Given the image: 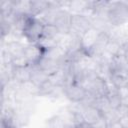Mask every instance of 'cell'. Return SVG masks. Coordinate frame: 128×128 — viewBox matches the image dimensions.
Wrapping results in <instances>:
<instances>
[{"label":"cell","instance_id":"12","mask_svg":"<svg viewBox=\"0 0 128 128\" xmlns=\"http://www.w3.org/2000/svg\"><path fill=\"white\" fill-rule=\"evenodd\" d=\"M25 47H26V45L22 44L20 41L12 40L10 42H7L6 49H4V51H6L11 56V58L13 60L14 58H18V57L24 56Z\"/></svg>","mask_w":128,"mask_h":128},{"label":"cell","instance_id":"17","mask_svg":"<svg viewBox=\"0 0 128 128\" xmlns=\"http://www.w3.org/2000/svg\"><path fill=\"white\" fill-rule=\"evenodd\" d=\"M73 128H93V126L85 121H81V122L77 123L76 125H74Z\"/></svg>","mask_w":128,"mask_h":128},{"label":"cell","instance_id":"10","mask_svg":"<svg viewBox=\"0 0 128 128\" xmlns=\"http://www.w3.org/2000/svg\"><path fill=\"white\" fill-rule=\"evenodd\" d=\"M108 81L115 89H120L128 86V72L113 71L110 72Z\"/></svg>","mask_w":128,"mask_h":128},{"label":"cell","instance_id":"18","mask_svg":"<svg viewBox=\"0 0 128 128\" xmlns=\"http://www.w3.org/2000/svg\"><path fill=\"white\" fill-rule=\"evenodd\" d=\"M119 122H120V124L122 125L123 128H128V114L120 117Z\"/></svg>","mask_w":128,"mask_h":128},{"label":"cell","instance_id":"7","mask_svg":"<svg viewBox=\"0 0 128 128\" xmlns=\"http://www.w3.org/2000/svg\"><path fill=\"white\" fill-rule=\"evenodd\" d=\"M81 108L79 110L82 120L93 125L99 119L103 117V112L93 104H80Z\"/></svg>","mask_w":128,"mask_h":128},{"label":"cell","instance_id":"8","mask_svg":"<svg viewBox=\"0 0 128 128\" xmlns=\"http://www.w3.org/2000/svg\"><path fill=\"white\" fill-rule=\"evenodd\" d=\"M100 34H101V32H99L98 30H96L95 28L92 27L89 31H87V32L81 37V41H82V50H83V52H84L87 56H90L91 49H92L93 46L95 45V43H96V41L98 40Z\"/></svg>","mask_w":128,"mask_h":128},{"label":"cell","instance_id":"20","mask_svg":"<svg viewBox=\"0 0 128 128\" xmlns=\"http://www.w3.org/2000/svg\"><path fill=\"white\" fill-rule=\"evenodd\" d=\"M123 55H124V58H125L126 62L128 63V46L125 48V50H124V52H123Z\"/></svg>","mask_w":128,"mask_h":128},{"label":"cell","instance_id":"1","mask_svg":"<svg viewBox=\"0 0 128 128\" xmlns=\"http://www.w3.org/2000/svg\"><path fill=\"white\" fill-rule=\"evenodd\" d=\"M45 23L38 17L28 14L25 18L22 27V36L28 41L29 44H37L42 39Z\"/></svg>","mask_w":128,"mask_h":128},{"label":"cell","instance_id":"5","mask_svg":"<svg viewBox=\"0 0 128 128\" xmlns=\"http://www.w3.org/2000/svg\"><path fill=\"white\" fill-rule=\"evenodd\" d=\"M71 19L72 14L67 9L59 8L54 15L52 24L58 29L61 34H69L71 30Z\"/></svg>","mask_w":128,"mask_h":128},{"label":"cell","instance_id":"16","mask_svg":"<svg viewBox=\"0 0 128 128\" xmlns=\"http://www.w3.org/2000/svg\"><path fill=\"white\" fill-rule=\"evenodd\" d=\"M92 126H93V128H108V123H107L106 119H105L104 116H103L101 119H99V120H98L95 124H93Z\"/></svg>","mask_w":128,"mask_h":128},{"label":"cell","instance_id":"13","mask_svg":"<svg viewBox=\"0 0 128 128\" xmlns=\"http://www.w3.org/2000/svg\"><path fill=\"white\" fill-rule=\"evenodd\" d=\"M109 69L110 72L113 71H121V72H128V63L126 62L124 55L119 54L111 58L109 62Z\"/></svg>","mask_w":128,"mask_h":128},{"label":"cell","instance_id":"11","mask_svg":"<svg viewBox=\"0 0 128 128\" xmlns=\"http://www.w3.org/2000/svg\"><path fill=\"white\" fill-rule=\"evenodd\" d=\"M49 74L47 72H45L44 70L40 69L39 67L35 66V67H32V70H31V76H30V82L35 86L37 87L38 89L40 87H42L46 82L49 81Z\"/></svg>","mask_w":128,"mask_h":128},{"label":"cell","instance_id":"15","mask_svg":"<svg viewBox=\"0 0 128 128\" xmlns=\"http://www.w3.org/2000/svg\"><path fill=\"white\" fill-rule=\"evenodd\" d=\"M106 99L108 101L109 107L113 110H117L122 105V98L120 97V95L117 92V89L115 88L110 89V92L106 96Z\"/></svg>","mask_w":128,"mask_h":128},{"label":"cell","instance_id":"2","mask_svg":"<svg viewBox=\"0 0 128 128\" xmlns=\"http://www.w3.org/2000/svg\"><path fill=\"white\" fill-rule=\"evenodd\" d=\"M107 18L115 28H120L128 24V6L125 1L109 2Z\"/></svg>","mask_w":128,"mask_h":128},{"label":"cell","instance_id":"3","mask_svg":"<svg viewBox=\"0 0 128 128\" xmlns=\"http://www.w3.org/2000/svg\"><path fill=\"white\" fill-rule=\"evenodd\" d=\"M63 94L70 102L80 104L87 98L88 91L82 84L70 82L63 87Z\"/></svg>","mask_w":128,"mask_h":128},{"label":"cell","instance_id":"14","mask_svg":"<svg viewBox=\"0 0 128 128\" xmlns=\"http://www.w3.org/2000/svg\"><path fill=\"white\" fill-rule=\"evenodd\" d=\"M49 7L50 1H30V13L35 17H40Z\"/></svg>","mask_w":128,"mask_h":128},{"label":"cell","instance_id":"9","mask_svg":"<svg viewBox=\"0 0 128 128\" xmlns=\"http://www.w3.org/2000/svg\"><path fill=\"white\" fill-rule=\"evenodd\" d=\"M31 66H21V67H13L11 80L16 82L19 85L26 84L30 82V76H31Z\"/></svg>","mask_w":128,"mask_h":128},{"label":"cell","instance_id":"4","mask_svg":"<svg viewBox=\"0 0 128 128\" xmlns=\"http://www.w3.org/2000/svg\"><path fill=\"white\" fill-rule=\"evenodd\" d=\"M91 28H92V23H91V19L88 15L72 14L70 33H73L79 37H82Z\"/></svg>","mask_w":128,"mask_h":128},{"label":"cell","instance_id":"6","mask_svg":"<svg viewBox=\"0 0 128 128\" xmlns=\"http://www.w3.org/2000/svg\"><path fill=\"white\" fill-rule=\"evenodd\" d=\"M46 51L39 44H28L25 47L24 57L31 67H35L40 63Z\"/></svg>","mask_w":128,"mask_h":128},{"label":"cell","instance_id":"19","mask_svg":"<svg viewBox=\"0 0 128 128\" xmlns=\"http://www.w3.org/2000/svg\"><path fill=\"white\" fill-rule=\"evenodd\" d=\"M108 128H123V127H122V125L120 124L119 121H116V122L108 124Z\"/></svg>","mask_w":128,"mask_h":128}]
</instances>
